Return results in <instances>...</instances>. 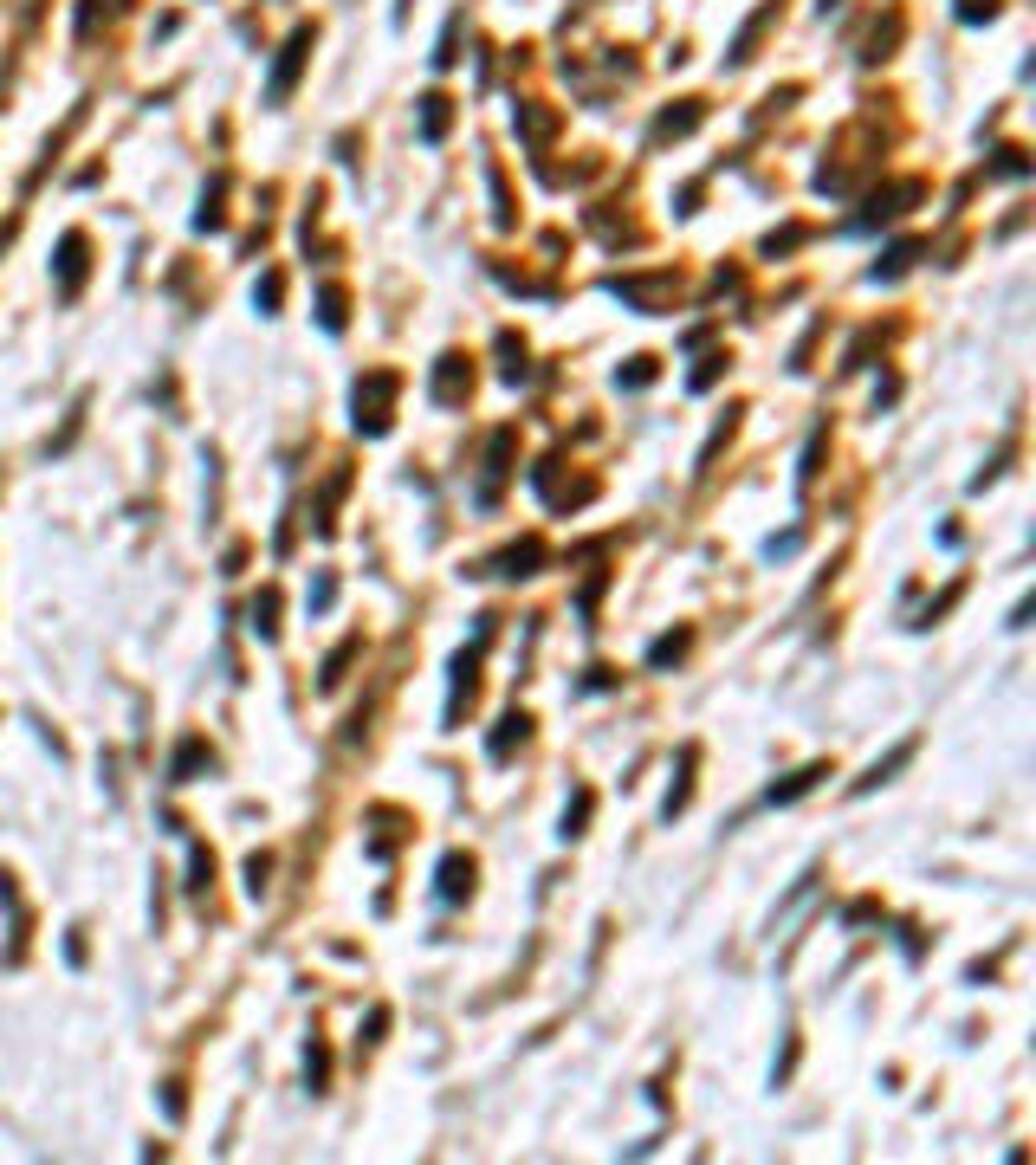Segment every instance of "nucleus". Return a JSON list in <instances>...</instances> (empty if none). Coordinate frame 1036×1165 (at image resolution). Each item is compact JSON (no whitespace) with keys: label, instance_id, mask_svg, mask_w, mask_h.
<instances>
[{"label":"nucleus","instance_id":"nucleus-3","mask_svg":"<svg viewBox=\"0 0 1036 1165\" xmlns=\"http://www.w3.org/2000/svg\"><path fill=\"white\" fill-rule=\"evenodd\" d=\"M305 52H311V26H298V33L285 39V52H279V65H272V85H266V98H272V104H279V98L292 91V78H298Z\"/></svg>","mask_w":1036,"mask_h":1165},{"label":"nucleus","instance_id":"nucleus-18","mask_svg":"<svg viewBox=\"0 0 1036 1165\" xmlns=\"http://www.w3.org/2000/svg\"><path fill=\"white\" fill-rule=\"evenodd\" d=\"M687 654V635H661V642L648 647V667H667V660H680Z\"/></svg>","mask_w":1036,"mask_h":1165},{"label":"nucleus","instance_id":"nucleus-26","mask_svg":"<svg viewBox=\"0 0 1036 1165\" xmlns=\"http://www.w3.org/2000/svg\"><path fill=\"white\" fill-rule=\"evenodd\" d=\"M318 318H324V331H344V291H324Z\"/></svg>","mask_w":1036,"mask_h":1165},{"label":"nucleus","instance_id":"nucleus-6","mask_svg":"<svg viewBox=\"0 0 1036 1165\" xmlns=\"http://www.w3.org/2000/svg\"><path fill=\"white\" fill-rule=\"evenodd\" d=\"M85 285V234H65L59 240V291H78Z\"/></svg>","mask_w":1036,"mask_h":1165},{"label":"nucleus","instance_id":"nucleus-16","mask_svg":"<svg viewBox=\"0 0 1036 1165\" xmlns=\"http://www.w3.org/2000/svg\"><path fill=\"white\" fill-rule=\"evenodd\" d=\"M499 357H506V363H499V376H506V383H525V344L499 337Z\"/></svg>","mask_w":1036,"mask_h":1165},{"label":"nucleus","instance_id":"nucleus-15","mask_svg":"<svg viewBox=\"0 0 1036 1165\" xmlns=\"http://www.w3.org/2000/svg\"><path fill=\"white\" fill-rule=\"evenodd\" d=\"M272 616H279V596L266 589V596L253 603V635H259V642H272V635H279V622H272Z\"/></svg>","mask_w":1036,"mask_h":1165},{"label":"nucleus","instance_id":"nucleus-24","mask_svg":"<svg viewBox=\"0 0 1036 1165\" xmlns=\"http://www.w3.org/2000/svg\"><path fill=\"white\" fill-rule=\"evenodd\" d=\"M616 383H622V388H648V383H654V357H635V363H629Z\"/></svg>","mask_w":1036,"mask_h":1165},{"label":"nucleus","instance_id":"nucleus-11","mask_svg":"<svg viewBox=\"0 0 1036 1165\" xmlns=\"http://www.w3.org/2000/svg\"><path fill=\"white\" fill-rule=\"evenodd\" d=\"M906 758H913V738H906V745H894V752H888V758H881V765H875V771H868V777H855V796H868V790H875V783H888V777L901 771Z\"/></svg>","mask_w":1036,"mask_h":1165},{"label":"nucleus","instance_id":"nucleus-13","mask_svg":"<svg viewBox=\"0 0 1036 1165\" xmlns=\"http://www.w3.org/2000/svg\"><path fill=\"white\" fill-rule=\"evenodd\" d=\"M525 725H531V719H525V712H506V719H499V732H493V745H486V752H493V758H512V745H525Z\"/></svg>","mask_w":1036,"mask_h":1165},{"label":"nucleus","instance_id":"nucleus-17","mask_svg":"<svg viewBox=\"0 0 1036 1165\" xmlns=\"http://www.w3.org/2000/svg\"><path fill=\"white\" fill-rule=\"evenodd\" d=\"M331 603H337V576H331V570H324V576H318V583H311V596H305V609H311V616H324V609H331Z\"/></svg>","mask_w":1036,"mask_h":1165},{"label":"nucleus","instance_id":"nucleus-10","mask_svg":"<svg viewBox=\"0 0 1036 1165\" xmlns=\"http://www.w3.org/2000/svg\"><path fill=\"white\" fill-rule=\"evenodd\" d=\"M447 124H454V104L434 91V98H421V142H441L447 136Z\"/></svg>","mask_w":1036,"mask_h":1165},{"label":"nucleus","instance_id":"nucleus-25","mask_svg":"<svg viewBox=\"0 0 1036 1165\" xmlns=\"http://www.w3.org/2000/svg\"><path fill=\"white\" fill-rule=\"evenodd\" d=\"M350 654H357V642H344V647H337V654L324 660V673H318V680H324V686H337V680H344V667H350Z\"/></svg>","mask_w":1036,"mask_h":1165},{"label":"nucleus","instance_id":"nucleus-7","mask_svg":"<svg viewBox=\"0 0 1036 1165\" xmlns=\"http://www.w3.org/2000/svg\"><path fill=\"white\" fill-rule=\"evenodd\" d=\"M538 563H544V544H538V537L499 550V576H538Z\"/></svg>","mask_w":1036,"mask_h":1165},{"label":"nucleus","instance_id":"nucleus-14","mask_svg":"<svg viewBox=\"0 0 1036 1165\" xmlns=\"http://www.w3.org/2000/svg\"><path fill=\"white\" fill-rule=\"evenodd\" d=\"M693 124H700V104H680V111H661V124H654V142H667V136H687Z\"/></svg>","mask_w":1036,"mask_h":1165},{"label":"nucleus","instance_id":"nucleus-29","mask_svg":"<svg viewBox=\"0 0 1036 1165\" xmlns=\"http://www.w3.org/2000/svg\"><path fill=\"white\" fill-rule=\"evenodd\" d=\"M719 363H726V357H706V363L693 370V388H713V376H719Z\"/></svg>","mask_w":1036,"mask_h":1165},{"label":"nucleus","instance_id":"nucleus-4","mask_svg":"<svg viewBox=\"0 0 1036 1165\" xmlns=\"http://www.w3.org/2000/svg\"><path fill=\"white\" fill-rule=\"evenodd\" d=\"M434 894H441V906H460L467 894H473V861H467V855H447V861H441Z\"/></svg>","mask_w":1036,"mask_h":1165},{"label":"nucleus","instance_id":"nucleus-2","mask_svg":"<svg viewBox=\"0 0 1036 1165\" xmlns=\"http://www.w3.org/2000/svg\"><path fill=\"white\" fill-rule=\"evenodd\" d=\"M467 388H473V363L447 350V357L434 363V383H428V395H434L441 408H454V401H467Z\"/></svg>","mask_w":1036,"mask_h":1165},{"label":"nucleus","instance_id":"nucleus-19","mask_svg":"<svg viewBox=\"0 0 1036 1165\" xmlns=\"http://www.w3.org/2000/svg\"><path fill=\"white\" fill-rule=\"evenodd\" d=\"M583 822H590V790H577V803L564 809V829H557V835H583Z\"/></svg>","mask_w":1036,"mask_h":1165},{"label":"nucleus","instance_id":"nucleus-8","mask_svg":"<svg viewBox=\"0 0 1036 1165\" xmlns=\"http://www.w3.org/2000/svg\"><path fill=\"white\" fill-rule=\"evenodd\" d=\"M823 777H829V765H810V771H797V777H784V783H771V790H765V803H771V809H777V803H797V796H810Z\"/></svg>","mask_w":1036,"mask_h":1165},{"label":"nucleus","instance_id":"nucleus-12","mask_svg":"<svg viewBox=\"0 0 1036 1165\" xmlns=\"http://www.w3.org/2000/svg\"><path fill=\"white\" fill-rule=\"evenodd\" d=\"M201 765H214V752H208L201 738H182V752H175V765H169V771H175V783H188Z\"/></svg>","mask_w":1036,"mask_h":1165},{"label":"nucleus","instance_id":"nucleus-22","mask_svg":"<svg viewBox=\"0 0 1036 1165\" xmlns=\"http://www.w3.org/2000/svg\"><path fill=\"white\" fill-rule=\"evenodd\" d=\"M952 13H959V20H965V26H985V20H991V13H998V0H959V7H952Z\"/></svg>","mask_w":1036,"mask_h":1165},{"label":"nucleus","instance_id":"nucleus-1","mask_svg":"<svg viewBox=\"0 0 1036 1165\" xmlns=\"http://www.w3.org/2000/svg\"><path fill=\"white\" fill-rule=\"evenodd\" d=\"M395 388H402V376H388V370H370L363 383H357V395H350V408H357V434H388V408H395Z\"/></svg>","mask_w":1036,"mask_h":1165},{"label":"nucleus","instance_id":"nucleus-27","mask_svg":"<svg viewBox=\"0 0 1036 1165\" xmlns=\"http://www.w3.org/2000/svg\"><path fill=\"white\" fill-rule=\"evenodd\" d=\"M266 874H272V861H266V855H253V861H247V894H266Z\"/></svg>","mask_w":1036,"mask_h":1165},{"label":"nucleus","instance_id":"nucleus-9","mask_svg":"<svg viewBox=\"0 0 1036 1165\" xmlns=\"http://www.w3.org/2000/svg\"><path fill=\"white\" fill-rule=\"evenodd\" d=\"M506 467H512V427H499L493 434V454H486V506H493V493H499V480H506Z\"/></svg>","mask_w":1036,"mask_h":1165},{"label":"nucleus","instance_id":"nucleus-21","mask_svg":"<svg viewBox=\"0 0 1036 1165\" xmlns=\"http://www.w3.org/2000/svg\"><path fill=\"white\" fill-rule=\"evenodd\" d=\"M279 291H285V285H279V272H266V278H259V285H253V305H259V311H266V318H272V311H279Z\"/></svg>","mask_w":1036,"mask_h":1165},{"label":"nucleus","instance_id":"nucleus-23","mask_svg":"<svg viewBox=\"0 0 1036 1165\" xmlns=\"http://www.w3.org/2000/svg\"><path fill=\"white\" fill-rule=\"evenodd\" d=\"M913 259H920V247L906 240V247H894V253H888V265H875V278H894V272H906Z\"/></svg>","mask_w":1036,"mask_h":1165},{"label":"nucleus","instance_id":"nucleus-28","mask_svg":"<svg viewBox=\"0 0 1036 1165\" xmlns=\"http://www.w3.org/2000/svg\"><path fill=\"white\" fill-rule=\"evenodd\" d=\"M324 1068H331V1062H324V1049H311V1055H305V1081H311V1088H324Z\"/></svg>","mask_w":1036,"mask_h":1165},{"label":"nucleus","instance_id":"nucleus-20","mask_svg":"<svg viewBox=\"0 0 1036 1165\" xmlns=\"http://www.w3.org/2000/svg\"><path fill=\"white\" fill-rule=\"evenodd\" d=\"M208 874H214V855H208V848H195V855H188V894H201V887H208Z\"/></svg>","mask_w":1036,"mask_h":1165},{"label":"nucleus","instance_id":"nucleus-5","mask_svg":"<svg viewBox=\"0 0 1036 1165\" xmlns=\"http://www.w3.org/2000/svg\"><path fill=\"white\" fill-rule=\"evenodd\" d=\"M609 291L629 298V305H642V311H654V305L674 291V278H609Z\"/></svg>","mask_w":1036,"mask_h":1165}]
</instances>
